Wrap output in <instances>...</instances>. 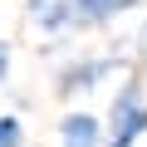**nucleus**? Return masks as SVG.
Wrapping results in <instances>:
<instances>
[{
	"label": "nucleus",
	"instance_id": "nucleus-1",
	"mask_svg": "<svg viewBox=\"0 0 147 147\" xmlns=\"http://www.w3.org/2000/svg\"><path fill=\"white\" fill-rule=\"evenodd\" d=\"M113 69V59H79V64H69L59 74V93H74V88H93L103 74Z\"/></svg>",
	"mask_w": 147,
	"mask_h": 147
},
{
	"label": "nucleus",
	"instance_id": "nucleus-2",
	"mask_svg": "<svg viewBox=\"0 0 147 147\" xmlns=\"http://www.w3.org/2000/svg\"><path fill=\"white\" fill-rule=\"evenodd\" d=\"M59 137H64V147H98V118L93 113H69L59 123Z\"/></svg>",
	"mask_w": 147,
	"mask_h": 147
},
{
	"label": "nucleus",
	"instance_id": "nucleus-3",
	"mask_svg": "<svg viewBox=\"0 0 147 147\" xmlns=\"http://www.w3.org/2000/svg\"><path fill=\"white\" fill-rule=\"evenodd\" d=\"M142 132H147V103L132 108L127 118H113V137H108V147H132Z\"/></svg>",
	"mask_w": 147,
	"mask_h": 147
},
{
	"label": "nucleus",
	"instance_id": "nucleus-4",
	"mask_svg": "<svg viewBox=\"0 0 147 147\" xmlns=\"http://www.w3.org/2000/svg\"><path fill=\"white\" fill-rule=\"evenodd\" d=\"M0 147H20V118H0Z\"/></svg>",
	"mask_w": 147,
	"mask_h": 147
},
{
	"label": "nucleus",
	"instance_id": "nucleus-5",
	"mask_svg": "<svg viewBox=\"0 0 147 147\" xmlns=\"http://www.w3.org/2000/svg\"><path fill=\"white\" fill-rule=\"evenodd\" d=\"M5 69H10V44H0V84H5Z\"/></svg>",
	"mask_w": 147,
	"mask_h": 147
},
{
	"label": "nucleus",
	"instance_id": "nucleus-6",
	"mask_svg": "<svg viewBox=\"0 0 147 147\" xmlns=\"http://www.w3.org/2000/svg\"><path fill=\"white\" fill-rule=\"evenodd\" d=\"M25 5H30V15H44V10L54 5V0H25Z\"/></svg>",
	"mask_w": 147,
	"mask_h": 147
},
{
	"label": "nucleus",
	"instance_id": "nucleus-7",
	"mask_svg": "<svg viewBox=\"0 0 147 147\" xmlns=\"http://www.w3.org/2000/svg\"><path fill=\"white\" fill-rule=\"evenodd\" d=\"M108 5H113V15H118V10H132V5H142V0H108Z\"/></svg>",
	"mask_w": 147,
	"mask_h": 147
}]
</instances>
